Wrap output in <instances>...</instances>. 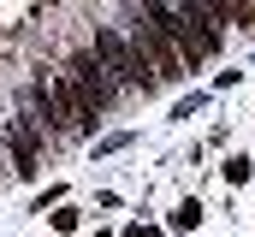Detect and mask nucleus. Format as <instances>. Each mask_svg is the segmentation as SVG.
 Wrapping results in <instances>:
<instances>
[{
	"label": "nucleus",
	"instance_id": "f257e3e1",
	"mask_svg": "<svg viewBox=\"0 0 255 237\" xmlns=\"http://www.w3.org/2000/svg\"><path fill=\"white\" fill-rule=\"evenodd\" d=\"M142 6V18H154L172 42H178V54L190 59H208L220 54V18L208 12V0H178V6H166V0H136Z\"/></svg>",
	"mask_w": 255,
	"mask_h": 237
},
{
	"label": "nucleus",
	"instance_id": "f03ea898",
	"mask_svg": "<svg viewBox=\"0 0 255 237\" xmlns=\"http://www.w3.org/2000/svg\"><path fill=\"white\" fill-rule=\"evenodd\" d=\"M130 48H136V54L154 65V77H160V83H178V77L190 71V59L178 54V42H172V36L154 24V18H142V24L130 30Z\"/></svg>",
	"mask_w": 255,
	"mask_h": 237
},
{
	"label": "nucleus",
	"instance_id": "7ed1b4c3",
	"mask_svg": "<svg viewBox=\"0 0 255 237\" xmlns=\"http://www.w3.org/2000/svg\"><path fill=\"white\" fill-rule=\"evenodd\" d=\"M65 77H71L77 101H83L95 118L113 107V71H107V59H101V54H77L71 65H65Z\"/></svg>",
	"mask_w": 255,
	"mask_h": 237
},
{
	"label": "nucleus",
	"instance_id": "20e7f679",
	"mask_svg": "<svg viewBox=\"0 0 255 237\" xmlns=\"http://www.w3.org/2000/svg\"><path fill=\"white\" fill-rule=\"evenodd\" d=\"M95 54L107 59V71L119 77V83H130V89H160V77H154V65L136 54V48H125L113 30H95Z\"/></svg>",
	"mask_w": 255,
	"mask_h": 237
},
{
	"label": "nucleus",
	"instance_id": "39448f33",
	"mask_svg": "<svg viewBox=\"0 0 255 237\" xmlns=\"http://www.w3.org/2000/svg\"><path fill=\"white\" fill-rule=\"evenodd\" d=\"M220 172H226V184H250V160H244V154H232V160H226V166H220Z\"/></svg>",
	"mask_w": 255,
	"mask_h": 237
},
{
	"label": "nucleus",
	"instance_id": "423d86ee",
	"mask_svg": "<svg viewBox=\"0 0 255 237\" xmlns=\"http://www.w3.org/2000/svg\"><path fill=\"white\" fill-rule=\"evenodd\" d=\"M172 226H178V232H196V226H202V208H196V202L172 208Z\"/></svg>",
	"mask_w": 255,
	"mask_h": 237
},
{
	"label": "nucleus",
	"instance_id": "0eeeda50",
	"mask_svg": "<svg viewBox=\"0 0 255 237\" xmlns=\"http://www.w3.org/2000/svg\"><path fill=\"white\" fill-rule=\"evenodd\" d=\"M208 12H214L220 24H238V6H232V0H208Z\"/></svg>",
	"mask_w": 255,
	"mask_h": 237
},
{
	"label": "nucleus",
	"instance_id": "6e6552de",
	"mask_svg": "<svg viewBox=\"0 0 255 237\" xmlns=\"http://www.w3.org/2000/svg\"><path fill=\"white\" fill-rule=\"evenodd\" d=\"M238 6V24H255V0H232Z\"/></svg>",
	"mask_w": 255,
	"mask_h": 237
},
{
	"label": "nucleus",
	"instance_id": "1a4fd4ad",
	"mask_svg": "<svg viewBox=\"0 0 255 237\" xmlns=\"http://www.w3.org/2000/svg\"><path fill=\"white\" fill-rule=\"evenodd\" d=\"M125 237H160V232H154V226H130Z\"/></svg>",
	"mask_w": 255,
	"mask_h": 237
},
{
	"label": "nucleus",
	"instance_id": "9d476101",
	"mask_svg": "<svg viewBox=\"0 0 255 237\" xmlns=\"http://www.w3.org/2000/svg\"><path fill=\"white\" fill-rule=\"evenodd\" d=\"M0 148H6V124H0Z\"/></svg>",
	"mask_w": 255,
	"mask_h": 237
}]
</instances>
